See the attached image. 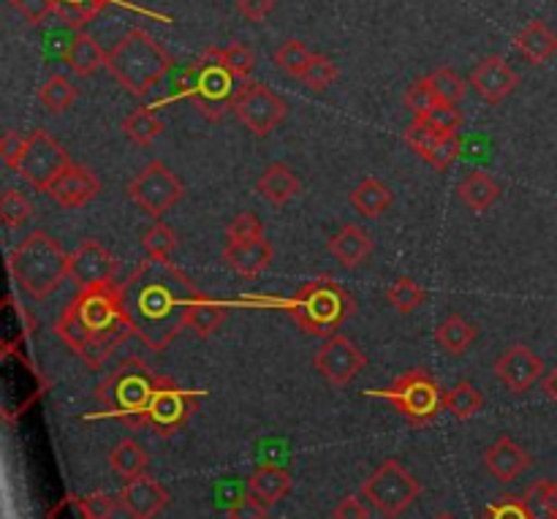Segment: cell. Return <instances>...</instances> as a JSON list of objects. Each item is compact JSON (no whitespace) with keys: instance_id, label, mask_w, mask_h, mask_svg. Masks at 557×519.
Returning a JSON list of instances; mask_svg holds the SVG:
<instances>
[{"instance_id":"cell-1","label":"cell","mask_w":557,"mask_h":519,"mask_svg":"<svg viewBox=\"0 0 557 519\" xmlns=\"http://www.w3.org/2000/svg\"><path fill=\"white\" fill-rule=\"evenodd\" d=\"M125 310L136 337L152 351H163L183 330L201 292L169 259H147L123 283Z\"/></svg>"},{"instance_id":"cell-2","label":"cell","mask_w":557,"mask_h":519,"mask_svg":"<svg viewBox=\"0 0 557 519\" xmlns=\"http://www.w3.org/2000/svg\"><path fill=\"white\" fill-rule=\"evenodd\" d=\"M60 341L90 368H101L131 335H136L125 310L123 283H98L76 292L54 324Z\"/></svg>"},{"instance_id":"cell-3","label":"cell","mask_w":557,"mask_h":519,"mask_svg":"<svg viewBox=\"0 0 557 519\" xmlns=\"http://www.w3.org/2000/svg\"><path fill=\"white\" fill-rule=\"evenodd\" d=\"M9 272L27 297L41 302L58 292L65 277H71V254L60 248L58 239L36 228L11 250Z\"/></svg>"},{"instance_id":"cell-4","label":"cell","mask_w":557,"mask_h":519,"mask_svg":"<svg viewBox=\"0 0 557 519\" xmlns=\"http://www.w3.org/2000/svg\"><path fill=\"white\" fill-rule=\"evenodd\" d=\"M172 69L166 49L147 30L134 27L107 54V71L131 96L145 98Z\"/></svg>"},{"instance_id":"cell-5","label":"cell","mask_w":557,"mask_h":519,"mask_svg":"<svg viewBox=\"0 0 557 519\" xmlns=\"http://www.w3.org/2000/svg\"><path fill=\"white\" fill-rule=\"evenodd\" d=\"M286 313L297 326L315 337H335L337 330L357 313L351 294L332 277H315L305 283L286 302Z\"/></svg>"},{"instance_id":"cell-6","label":"cell","mask_w":557,"mask_h":519,"mask_svg":"<svg viewBox=\"0 0 557 519\" xmlns=\"http://www.w3.org/2000/svg\"><path fill=\"white\" fill-rule=\"evenodd\" d=\"M158 384H161V375L152 373L139 359H128L98 384L96 397L107 417L120 419L131 428H145L147 408L156 397Z\"/></svg>"},{"instance_id":"cell-7","label":"cell","mask_w":557,"mask_h":519,"mask_svg":"<svg viewBox=\"0 0 557 519\" xmlns=\"http://www.w3.org/2000/svg\"><path fill=\"white\" fill-rule=\"evenodd\" d=\"M234 82L237 76L221 63V49L210 47L196 65L180 74V92H185L207 120H223L237 98L239 87H234Z\"/></svg>"},{"instance_id":"cell-8","label":"cell","mask_w":557,"mask_h":519,"mask_svg":"<svg viewBox=\"0 0 557 519\" xmlns=\"http://www.w3.org/2000/svg\"><path fill=\"white\" fill-rule=\"evenodd\" d=\"M368 397H379V400L392 403L413 428H428L430 422H435V417L444 408V395L441 392L438 381L428 373L424 368H413L408 373H403L386 390H370L364 392Z\"/></svg>"},{"instance_id":"cell-9","label":"cell","mask_w":557,"mask_h":519,"mask_svg":"<svg viewBox=\"0 0 557 519\" xmlns=\"http://www.w3.org/2000/svg\"><path fill=\"white\" fill-rule=\"evenodd\" d=\"M419 493H422V487L413 479V473H408L397 460L381 462L362 484V498L370 501L381 515L389 519L400 517L408 506L417 504Z\"/></svg>"},{"instance_id":"cell-10","label":"cell","mask_w":557,"mask_h":519,"mask_svg":"<svg viewBox=\"0 0 557 519\" xmlns=\"http://www.w3.org/2000/svg\"><path fill=\"white\" fill-rule=\"evenodd\" d=\"M25 152H22L16 174H22V180L33 190L44 194L74 161H71L69 150L54 136H49L47 131L38 128L30 136H25Z\"/></svg>"},{"instance_id":"cell-11","label":"cell","mask_w":557,"mask_h":519,"mask_svg":"<svg viewBox=\"0 0 557 519\" xmlns=\"http://www.w3.org/2000/svg\"><path fill=\"white\" fill-rule=\"evenodd\" d=\"M128 196L134 205L150 218H161L180 205L185 196V185L163 161H150L128 185Z\"/></svg>"},{"instance_id":"cell-12","label":"cell","mask_w":557,"mask_h":519,"mask_svg":"<svg viewBox=\"0 0 557 519\" xmlns=\"http://www.w3.org/2000/svg\"><path fill=\"white\" fill-rule=\"evenodd\" d=\"M234 114L239 123L250 131L253 136H270L277 125L286 118L288 107L272 87L261 85V82L245 79L239 85L237 98H234Z\"/></svg>"},{"instance_id":"cell-13","label":"cell","mask_w":557,"mask_h":519,"mask_svg":"<svg viewBox=\"0 0 557 519\" xmlns=\"http://www.w3.org/2000/svg\"><path fill=\"white\" fill-rule=\"evenodd\" d=\"M196 406H199V392L183 390L172 379H163L161 375L156 397H152L150 408H147L145 428L156 430L158 435L177 433L180 428H185Z\"/></svg>"},{"instance_id":"cell-14","label":"cell","mask_w":557,"mask_h":519,"mask_svg":"<svg viewBox=\"0 0 557 519\" xmlns=\"http://www.w3.org/2000/svg\"><path fill=\"white\" fill-rule=\"evenodd\" d=\"M313 364L324 375L326 384L348 386L362 373L368 359H364V354L348 337L335 335L324 343V348H319V354L313 357Z\"/></svg>"},{"instance_id":"cell-15","label":"cell","mask_w":557,"mask_h":519,"mask_svg":"<svg viewBox=\"0 0 557 519\" xmlns=\"http://www.w3.org/2000/svg\"><path fill=\"white\" fill-rule=\"evenodd\" d=\"M406 141L413 152H417L422 161H428L430 166L444 172L455 163V158L460 156V136L457 134H444V131L430 128L422 120H413L406 131Z\"/></svg>"},{"instance_id":"cell-16","label":"cell","mask_w":557,"mask_h":519,"mask_svg":"<svg viewBox=\"0 0 557 519\" xmlns=\"http://www.w3.org/2000/svg\"><path fill=\"white\" fill-rule=\"evenodd\" d=\"M544 375V362L528 346H511L509 351L495 359V379L509 386L515 395H525Z\"/></svg>"},{"instance_id":"cell-17","label":"cell","mask_w":557,"mask_h":519,"mask_svg":"<svg viewBox=\"0 0 557 519\" xmlns=\"http://www.w3.org/2000/svg\"><path fill=\"white\" fill-rule=\"evenodd\" d=\"M468 85L473 87V92H476L482 101L500 103L517 90V85H520V76H517V71L511 69L504 58H498V54H490V58H484L482 63L471 71V76H468Z\"/></svg>"},{"instance_id":"cell-18","label":"cell","mask_w":557,"mask_h":519,"mask_svg":"<svg viewBox=\"0 0 557 519\" xmlns=\"http://www.w3.org/2000/svg\"><path fill=\"white\" fill-rule=\"evenodd\" d=\"M114 272H117V261H114V256L98 239H85L71 254V281L79 288L98 286V283H112Z\"/></svg>"},{"instance_id":"cell-19","label":"cell","mask_w":557,"mask_h":519,"mask_svg":"<svg viewBox=\"0 0 557 519\" xmlns=\"http://www.w3.org/2000/svg\"><path fill=\"white\" fill-rule=\"evenodd\" d=\"M120 509L125 511L131 519H156L166 509L169 493L158 479L152 477H136L131 482L123 484L117 495Z\"/></svg>"},{"instance_id":"cell-20","label":"cell","mask_w":557,"mask_h":519,"mask_svg":"<svg viewBox=\"0 0 557 519\" xmlns=\"http://www.w3.org/2000/svg\"><path fill=\"white\" fill-rule=\"evenodd\" d=\"M52 196L54 205L65 207V210H76V207H85L87 201L96 199L101 194V180L90 172L82 163H71L47 190Z\"/></svg>"},{"instance_id":"cell-21","label":"cell","mask_w":557,"mask_h":519,"mask_svg":"<svg viewBox=\"0 0 557 519\" xmlns=\"http://www.w3.org/2000/svg\"><path fill=\"white\" fill-rule=\"evenodd\" d=\"M533 457L522 446H517L509 435H500L487 452H484V466L498 482H515L520 473L531 468Z\"/></svg>"},{"instance_id":"cell-22","label":"cell","mask_w":557,"mask_h":519,"mask_svg":"<svg viewBox=\"0 0 557 519\" xmlns=\"http://www.w3.org/2000/svg\"><path fill=\"white\" fill-rule=\"evenodd\" d=\"M275 259V250L267 239H256L248 245H226L223 248V261L237 272L239 277H259L267 272Z\"/></svg>"},{"instance_id":"cell-23","label":"cell","mask_w":557,"mask_h":519,"mask_svg":"<svg viewBox=\"0 0 557 519\" xmlns=\"http://www.w3.org/2000/svg\"><path fill=\"white\" fill-rule=\"evenodd\" d=\"M326 248H330V254L341 261V267L357 270V267H362L364 261L373 256V239H370V234L364 232L362 226L348 223V226H343L341 232L330 239Z\"/></svg>"},{"instance_id":"cell-24","label":"cell","mask_w":557,"mask_h":519,"mask_svg":"<svg viewBox=\"0 0 557 519\" xmlns=\"http://www.w3.org/2000/svg\"><path fill=\"white\" fill-rule=\"evenodd\" d=\"M256 190H259L270 205L283 207L292 199H297L299 190H302V183H299V177L286 166V163H270V166L261 172V177L256 180Z\"/></svg>"},{"instance_id":"cell-25","label":"cell","mask_w":557,"mask_h":519,"mask_svg":"<svg viewBox=\"0 0 557 519\" xmlns=\"http://www.w3.org/2000/svg\"><path fill=\"white\" fill-rule=\"evenodd\" d=\"M65 65L76 76H92L96 71L107 69V52L90 33H76L74 41L65 49Z\"/></svg>"},{"instance_id":"cell-26","label":"cell","mask_w":557,"mask_h":519,"mask_svg":"<svg viewBox=\"0 0 557 519\" xmlns=\"http://www.w3.org/2000/svg\"><path fill=\"white\" fill-rule=\"evenodd\" d=\"M515 47L528 63L544 65L549 58L557 52V36L549 30L544 22H531V25L522 27L515 38Z\"/></svg>"},{"instance_id":"cell-27","label":"cell","mask_w":557,"mask_h":519,"mask_svg":"<svg viewBox=\"0 0 557 519\" xmlns=\"http://www.w3.org/2000/svg\"><path fill=\"white\" fill-rule=\"evenodd\" d=\"M294 487V479L286 468L281 466H261L256 468L253 477L248 479V493L256 495L261 504L272 506L286 498Z\"/></svg>"},{"instance_id":"cell-28","label":"cell","mask_w":557,"mask_h":519,"mask_svg":"<svg viewBox=\"0 0 557 519\" xmlns=\"http://www.w3.org/2000/svg\"><path fill=\"white\" fill-rule=\"evenodd\" d=\"M392 201H395V196H392V190L386 188L379 177H364L362 183L351 190L354 210L364 218L384 215L392 207Z\"/></svg>"},{"instance_id":"cell-29","label":"cell","mask_w":557,"mask_h":519,"mask_svg":"<svg viewBox=\"0 0 557 519\" xmlns=\"http://www.w3.org/2000/svg\"><path fill=\"white\" fill-rule=\"evenodd\" d=\"M476 341V330L462 316H449L435 326V343L451 357H462Z\"/></svg>"},{"instance_id":"cell-30","label":"cell","mask_w":557,"mask_h":519,"mask_svg":"<svg viewBox=\"0 0 557 519\" xmlns=\"http://www.w3.org/2000/svg\"><path fill=\"white\" fill-rule=\"evenodd\" d=\"M460 199L471 207L473 212H487L495 205V199L500 196V185L490 177L487 172H473L457 188Z\"/></svg>"},{"instance_id":"cell-31","label":"cell","mask_w":557,"mask_h":519,"mask_svg":"<svg viewBox=\"0 0 557 519\" xmlns=\"http://www.w3.org/2000/svg\"><path fill=\"white\" fill-rule=\"evenodd\" d=\"M109 466H112L114 473L131 482L136 477H145L147 471V452L145 446L139 444L136 438H123L109 455Z\"/></svg>"},{"instance_id":"cell-32","label":"cell","mask_w":557,"mask_h":519,"mask_svg":"<svg viewBox=\"0 0 557 519\" xmlns=\"http://www.w3.org/2000/svg\"><path fill=\"white\" fill-rule=\"evenodd\" d=\"M123 134L128 136L134 145L150 147L152 141L163 134V120L158 118L156 109L141 107L123 120Z\"/></svg>"},{"instance_id":"cell-33","label":"cell","mask_w":557,"mask_h":519,"mask_svg":"<svg viewBox=\"0 0 557 519\" xmlns=\"http://www.w3.org/2000/svg\"><path fill=\"white\" fill-rule=\"evenodd\" d=\"M484 406V397L471 381H460V384L451 386L449 392L444 395V408L460 422H468V419L476 417Z\"/></svg>"},{"instance_id":"cell-34","label":"cell","mask_w":557,"mask_h":519,"mask_svg":"<svg viewBox=\"0 0 557 519\" xmlns=\"http://www.w3.org/2000/svg\"><path fill=\"white\" fill-rule=\"evenodd\" d=\"M226 316H228L226 305L212 302V299L201 297L199 302H196L194 308H190L188 330L194 332L196 337H210L212 332H218V326H223Z\"/></svg>"},{"instance_id":"cell-35","label":"cell","mask_w":557,"mask_h":519,"mask_svg":"<svg viewBox=\"0 0 557 519\" xmlns=\"http://www.w3.org/2000/svg\"><path fill=\"white\" fill-rule=\"evenodd\" d=\"M38 101H41L52 114L65 112V109L76 101L74 82L65 79L63 74H52L41 87H38Z\"/></svg>"},{"instance_id":"cell-36","label":"cell","mask_w":557,"mask_h":519,"mask_svg":"<svg viewBox=\"0 0 557 519\" xmlns=\"http://www.w3.org/2000/svg\"><path fill=\"white\" fill-rule=\"evenodd\" d=\"M310 60H313V52H310L302 41H297V38H288L286 44H281V47L275 49V65L283 74L294 76V79H302Z\"/></svg>"},{"instance_id":"cell-37","label":"cell","mask_w":557,"mask_h":519,"mask_svg":"<svg viewBox=\"0 0 557 519\" xmlns=\"http://www.w3.org/2000/svg\"><path fill=\"white\" fill-rule=\"evenodd\" d=\"M424 79H428L435 101L455 103V107L462 101V98H466V87H471V85H466V79H462V76H457L451 69H438V71H433L430 76H424Z\"/></svg>"},{"instance_id":"cell-38","label":"cell","mask_w":557,"mask_h":519,"mask_svg":"<svg viewBox=\"0 0 557 519\" xmlns=\"http://www.w3.org/2000/svg\"><path fill=\"white\" fill-rule=\"evenodd\" d=\"M522 501L531 509L533 519H557V479L531 484Z\"/></svg>"},{"instance_id":"cell-39","label":"cell","mask_w":557,"mask_h":519,"mask_svg":"<svg viewBox=\"0 0 557 519\" xmlns=\"http://www.w3.org/2000/svg\"><path fill=\"white\" fill-rule=\"evenodd\" d=\"M386 299H389V305L397 313H413V310L424 305L428 292L417 281H411V277H400V281L392 283V288L386 292Z\"/></svg>"},{"instance_id":"cell-40","label":"cell","mask_w":557,"mask_h":519,"mask_svg":"<svg viewBox=\"0 0 557 519\" xmlns=\"http://www.w3.org/2000/svg\"><path fill=\"white\" fill-rule=\"evenodd\" d=\"M141 245L147 250V259H172V254L177 250V234L163 221H156L141 234Z\"/></svg>"},{"instance_id":"cell-41","label":"cell","mask_w":557,"mask_h":519,"mask_svg":"<svg viewBox=\"0 0 557 519\" xmlns=\"http://www.w3.org/2000/svg\"><path fill=\"white\" fill-rule=\"evenodd\" d=\"M103 5H107V0H82V3H74V5L54 3V14H58L71 30L82 33V27H85L87 22H92L98 14H101Z\"/></svg>"},{"instance_id":"cell-42","label":"cell","mask_w":557,"mask_h":519,"mask_svg":"<svg viewBox=\"0 0 557 519\" xmlns=\"http://www.w3.org/2000/svg\"><path fill=\"white\" fill-rule=\"evenodd\" d=\"M226 245H248L256 239H264V223L256 212H239L226 228Z\"/></svg>"},{"instance_id":"cell-43","label":"cell","mask_w":557,"mask_h":519,"mask_svg":"<svg viewBox=\"0 0 557 519\" xmlns=\"http://www.w3.org/2000/svg\"><path fill=\"white\" fill-rule=\"evenodd\" d=\"M33 218V205L27 201V196H22L20 190L9 188L3 196H0V221L9 228L22 226Z\"/></svg>"},{"instance_id":"cell-44","label":"cell","mask_w":557,"mask_h":519,"mask_svg":"<svg viewBox=\"0 0 557 519\" xmlns=\"http://www.w3.org/2000/svg\"><path fill=\"white\" fill-rule=\"evenodd\" d=\"M413 120H422V123H428L430 128L444 131V134H457L462 125L460 109H457L455 103H444V101H438L433 109H428L422 118H413Z\"/></svg>"},{"instance_id":"cell-45","label":"cell","mask_w":557,"mask_h":519,"mask_svg":"<svg viewBox=\"0 0 557 519\" xmlns=\"http://www.w3.org/2000/svg\"><path fill=\"white\" fill-rule=\"evenodd\" d=\"M221 63L237 76L239 82H245L250 76L256 65V54L253 49L245 47V44H228V47L221 49Z\"/></svg>"},{"instance_id":"cell-46","label":"cell","mask_w":557,"mask_h":519,"mask_svg":"<svg viewBox=\"0 0 557 519\" xmlns=\"http://www.w3.org/2000/svg\"><path fill=\"white\" fill-rule=\"evenodd\" d=\"M302 82L315 92L326 90V87H332L337 82V65L330 58H324V54H313L308 71L302 74Z\"/></svg>"},{"instance_id":"cell-47","label":"cell","mask_w":557,"mask_h":519,"mask_svg":"<svg viewBox=\"0 0 557 519\" xmlns=\"http://www.w3.org/2000/svg\"><path fill=\"white\" fill-rule=\"evenodd\" d=\"M482 519H533L531 509H528L525 501L515 498V495H506V498L495 501L484 509Z\"/></svg>"},{"instance_id":"cell-48","label":"cell","mask_w":557,"mask_h":519,"mask_svg":"<svg viewBox=\"0 0 557 519\" xmlns=\"http://www.w3.org/2000/svg\"><path fill=\"white\" fill-rule=\"evenodd\" d=\"M9 3L27 25H41L47 16L54 14V0H9Z\"/></svg>"},{"instance_id":"cell-49","label":"cell","mask_w":557,"mask_h":519,"mask_svg":"<svg viewBox=\"0 0 557 519\" xmlns=\"http://www.w3.org/2000/svg\"><path fill=\"white\" fill-rule=\"evenodd\" d=\"M435 103H438V101H435V96H433V90H430L428 79H417L406 90V107L411 109L413 118H422V114L428 112V109H433Z\"/></svg>"},{"instance_id":"cell-50","label":"cell","mask_w":557,"mask_h":519,"mask_svg":"<svg viewBox=\"0 0 557 519\" xmlns=\"http://www.w3.org/2000/svg\"><path fill=\"white\" fill-rule=\"evenodd\" d=\"M82 504H85L87 519H112L114 511H117L120 501L112 498L109 493H90L82 498Z\"/></svg>"},{"instance_id":"cell-51","label":"cell","mask_w":557,"mask_h":519,"mask_svg":"<svg viewBox=\"0 0 557 519\" xmlns=\"http://www.w3.org/2000/svg\"><path fill=\"white\" fill-rule=\"evenodd\" d=\"M228 519H267V504H261L256 495H239L228 506Z\"/></svg>"},{"instance_id":"cell-52","label":"cell","mask_w":557,"mask_h":519,"mask_svg":"<svg viewBox=\"0 0 557 519\" xmlns=\"http://www.w3.org/2000/svg\"><path fill=\"white\" fill-rule=\"evenodd\" d=\"M47 519H87L85 504H82L79 495H63V498L47 511Z\"/></svg>"},{"instance_id":"cell-53","label":"cell","mask_w":557,"mask_h":519,"mask_svg":"<svg viewBox=\"0 0 557 519\" xmlns=\"http://www.w3.org/2000/svg\"><path fill=\"white\" fill-rule=\"evenodd\" d=\"M25 141L27 139H22V134H16V131H9V134L0 139V152H3L5 166L14 169V172H16V166H20L22 152H25Z\"/></svg>"},{"instance_id":"cell-54","label":"cell","mask_w":557,"mask_h":519,"mask_svg":"<svg viewBox=\"0 0 557 519\" xmlns=\"http://www.w3.org/2000/svg\"><path fill=\"white\" fill-rule=\"evenodd\" d=\"M275 9V0H237V11L250 22H261Z\"/></svg>"},{"instance_id":"cell-55","label":"cell","mask_w":557,"mask_h":519,"mask_svg":"<svg viewBox=\"0 0 557 519\" xmlns=\"http://www.w3.org/2000/svg\"><path fill=\"white\" fill-rule=\"evenodd\" d=\"M332 519H370V515L357 495H346V498L335 506V511H332Z\"/></svg>"},{"instance_id":"cell-56","label":"cell","mask_w":557,"mask_h":519,"mask_svg":"<svg viewBox=\"0 0 557 519\" xmlns=\"http://www.w3.org/2000/svg\"><path fill=\"white\" fill-rule=\"evenodd\" d=\"M544 392H547L549 400H553L557 406V368L547 375V381H544Z\"/></svg>"},{"instance_id":"cell-57","label":"cell","mask_w":557,"mask_h":519,"mask_svg":"<svg viewBox=\"0 0 557 519\" xmlns=\"http://www.w3.org/2000/svg\"><path fill=\"white\" fill-rule=\"evenodd\" d=\"M54 3H65V5H74V3H82V0H54Z\"/></svg>"},{"instance_id":"cell-58","label":"cell","mask_w":557,"mask_h":519,"mask_svg":"<svg viewBox=\"0 0 557 519\" xmlns=\"http://www.w3.org/2000/svg\"><path fill=\"white\" fill-rule=\"evenodd\" d=\"M433 519H457V517L449 515V511H444V515H438V517H433Z\"/></svg>"},{"instance_id":"cell-59","label":"cell","mask_w":557,"mask_h":519,"mask_svg":"<svg viewBox=\"0 0 557 519\" xmlns=\"http://www.w3.org/2000/svg\"><path fill=\"white\" fill-rule=\"evenodd\" d=\"M107 3H109V0H107Z\"/></svg>"}]
</instances>
